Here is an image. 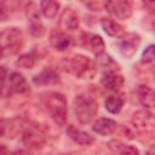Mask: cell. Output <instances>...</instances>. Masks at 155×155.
I'll list each match as a JSON object with an SVG mask.
<instances>
[{"label":"cell","instance_id":"obj_1","mask_svg":"<svg viewBox=\"0 0 155 155\" xmlns=\"http://www.w3.org/2000/svg\"><path fill=\"white\" fill-rule=\"evenodd\" d=\"M42 102L51 119L58 126H63L67 121V110H68L65 96L53 91L46 92L42 94Z\"/></svg>","mask_w":155,"mask_h":155},{"label":"cell","instance_id":"obj_2","mask_svg":"<svg viewBox=\"0 0 155 155\" xmlns=\"http://www.w3.org/2000/svg\"><path fill=\"white\" fill-rule=\"evenodd\" d=\"M24 44L21 29L11 27L0 31V59L17 54Z\"/></svg>","mask_w":155,"mask_h":155},{"label":"cell","instance_id":"obj_3","mask_svg":"<svg viewBox=\"0 0 155 155\" xmlns=\"http://www.w3.org/2000/svg\"><path fill=\"white\" fill-rule=\"evenodd\" d=\"M61 67L64 71L74 74L80 79L92 78L94 74L93 63L82 54H75L70 58H65L61 62Z\"/></svg>","mask_w":155,"mask_h":155},{"label":"cell","instance_id":"obj_4","mask_svg":"<svg viewBox=\"0 0 155 155\" xmlns=\"http://www.w3.org/2000/svg\"><path fill=\"white\" fill-rule=\"evenodd\" d=\"M98 113L97 101L88 94H79L74 99V114L80 124H90Z\"/></svg>","mask_w":155,"mask_h":155},{"label":"cell","instance_id":"obj_5","mask_svg":"<svg viewBox=\"0 0 155 155\" xmlns=\"http://www.w3.org/2000/svg\"><path fill=\"white\" fill-rule=\"evenodd\" d=\"M29 91H30V87H29V84H28L27 79L24 78V75L18 71H12V73L7 74L6 81L0 92V97L6 98L12 94H22V93H27Z\"/></svg>","mask_w":155,"mask_h":155},{"label":"cell","instance_id":"obj_6","mask_svg":"<svg viewBox=\"0 0 155 155\" xmlns=\"http://www.w3.org/2000/svg\"><path fill=\"white\" fill-rule=\"evenodd\" d=\"M131 125L133 126L134 131L139 136H149L153 138L154 134V117L153 114L147 110H140L133 114L131 119Z\"/></svg>","mask_w":155,"mask_h":155},{"label":"cell","instance_id":"obj_7","mask_svg":"<svg viewBox=\"0 0 155 155\" xmlns=\"http://www.w3.org/2000/svg\"><path fill=\"white\" fill-rule=\"evenodd\" d=\"M22 140L23 144L29 149H40L46 143V136L38 125L29 124L23 127Z\"/></svg>","mask_w":155,"mask_h":155},{"label":"cell","instance_id":"obj_8","mask_svg":"<svg viewBox=\"0 0 155 155\" xmlns=\"http://www.w3.org/2000/svg\"><path fill=\"white\" fill-rule=\"evenodd\" d=\"M139 45H140V36L137 33H126L122 36H120V40L117 42L120 53L127 59L132 58L136 54Z\"/></svg>","mask_w":155,"mask_h":155},{"label":"cell","instance_id":"obj_9","mask_svg":"<svg viewBox=\"0 0 155 155\" xmlns=\"http://www.w3.org/2000/svg\"><path fill=\"white\" fill-rule=\"evenodd\" d=\"M107 12L119 19H127L132 15V4L126 0H113L104 4Z\"/></svg>","mask_w":155,"mask_h":155},{"label":"cell","instance_id":"obj_10","mask_svg":"<svg viewBox=\"0 0 155 155\" xmlns=\"http://www.w3.org/2000/svg\"><path fill=\"white\" fill-rule=\"evenodd\" d=\"M50 45L56 50V51H67L74 45V40L70 35H68L64 31L59 30H53L50 34Z\"/></svg>","mask_w":155,"mask_h":155},{"label":"cell","instance_id":"obj_11","mask_svg":"<svg viewBox=\"0 0 155 155\" xmlns=\"http://www.w3.org/2000/svg\"><path fill=\"white\" fill-rule=\"evenodd\" d=\"M101 84L103 85L104 88L113 92H117L124 85V78L116 70L104 71L101 78Z\"/></svg>","mask_w":155,"mask_h":155},{"label":"cell","instance_id":"obj_12","mask_svg":"<svg viewBox=\"0 0 155 155\" xmlns=\"http://www.w3.org/2000/svg\"><path fill=\"white\" fill-rule=\"evenodd\" d=\"M81 40H82V45L86 48H88L92 53H94L96 56H98V54L104 52L105 45H104L103 39L99 35L91 34V33H84Z\"/></svg>","mask_w":155,"mask_h":155},{"label":"cell","instance_id":"obj_13","mask_svg":"<svg viewBox=\"0 0 155 155\" xmlns=\"http://www.w3.org/2000/svg\"><path fill=\"white\" fill-rule=\"evenodd\" d=\"M59 74L53 68H45L39 74L33 76V82L35 85L42 86V85H54L59 82Z\"/></svg>","mask_w":155,"mask_h":155},{"label":"cell","instance_id":"obj_14","mask_svg":"<svg viewBox=\"0 0 155 155\" xmlns=\"http://www.w3.org/2000/svg\"><path fill=\"white\" fill-rule=\"evenodd\" d=\"M67 134H68V137L73 142H75L76 144L84 145V147L91 145L94 142L93 136H91L90 133H87V132H85V131H82L80 128H76L73 125H68V127H67Z\"/></svg>","mask_w":155,"mask_h":155},{"label":"cell","instance_id":"obj_15","mask_svg":"<svg viewBox=\"0 0 155 155\" xmlns=\"http://www.w3.org/2000/svg\"><path fill=\"white\" fill-rule=\"evenodd\" d=\"M59 24L67 30H75L79 28V15L75 10L67 7L63 10L59 19Z\"/></svg>","mask_w":155,"mask_h":155},{"label":"cell","instance_id":"obj_16","mask_svg":"<svg viewBox=\"0 0 155 155\" xmlns=\"http://www.w3.org/2000/svg\"><path fill=\"white\" fill-rule=\"evenodd\" d=\"M116 127H117L116 121H114L109 117H101L93 124L92 130H93V132H96L99 136H108V134L113 133L116 130Z\"/></svg>","mask_w":155,"mask_h":155},{"label":"cell","instance_id":"obj_17","mask_svg":"<svg viewBox=\"0 0 155 155\" xmlns=\"http://www.w3.org/2000/svg\"><path fill=\"white\" fill-rule=\"evenodd\" d=\"M137 97H138L139 103L144 108H153L155 104L154 90L147 85H139L137 87Z\"/></svg>","mask_w":155,"mask_h":155},{"label":"cell","instance_id":"obj_18","mask_svg":"<svg viewBox=\"0 0 155 155\" xmlns=\"http://www.w3.org/2000/svg\"><path fill=\"white\" fill-rule=\"evenodd\" d=\"M101 25H102L103 30L111 38H120L124 35V28L121 27V24L111 18H107V17L102 18Z\"/></svg>","mask_w":155,"mask_h":155},{"label":"cell","instance_id":"obj_19","mask_svg":"<svg viewBox=\"0 0 155 155\" xmlns=\"http://www.w3.org/2000/svg\"><path fill=\"white\" fill-rule=\"evenodd\" d=\"M124 103H125V99L121 94H111L107 97L104 102V107L110 114H119L124 107Z\"/></svg>","mask_w":155,"mask_h":155},{"label":"cell","instance_id":"obj_20","mask_svg":"<svg viewBox=\"0 0 155 155\" xmlns=\"http://www.w3.org/2000/svg\"><path fill=\"white\" fill-rule=\"evenodd\" d=\"M109 148L119 155H139V150L136 147L121 143L119 140H111L109 143Z\"/></svg>","mask_w":155,"mask_h":155},{"label":"cell","instance_id":"obj_21","mask_svg":"<svg viewBox=\"0 0 155 155\" xmlns=\"http://www.w3.org/2000/svg\"><path fill=\"white\" fill-rule=\"evenodd\" d=\"M40 7V12H42V15L47 18H54L59 11V2L57 1H52V0H44L39 4Z\"/></svg>","mask_w":155,"mask_h":155},{"label":"cell","instance_id":"obj_22","mask_svg":"<svg viewBox=\"0 0 155 155\" xmlns=\"http://www.w3.org/2000/svg\"><path fill=\"white\" fill-rule=\"evenodd\" d=\"M96 64H97V67L103 68L104 71H111V70H115V67L117 68V64H116V63L113 61V58H111L108 53H105V52H103V53L96 56Z\"/></svg>","mask_w":155,"mask_h":155},{"label":"cell","instance_id":"obj_23","mask_svg":"<svg viewBox=\"0 0 155 155\" xmlns=\"http://www.w3.org/2000/svg\"><path fill=\"white\" fill-rule=\"evenodd\" d=\"M35 61H36V57L34 52H28L18 57V59L16 61V65L23 69H31L35 64Z\"/></svg>","mask_w":155,"mask_h":155},{"label":"cell","instance_id":"obj_24","mask_svg":"<svg viewBox=\"0 0 155 155\" xmlns=\"http://www.w3.org/2000/svg\"><path fill=\"white\" fill-rule=\"evenodd\" d=\"M25 15L28 18V22H39L40 19V7L35 2H28L25 6Z\"/></svg>","mask_w":155,"mask_h":155},{"label":"cell","instance_id":"obj_25","mask_svg":"<svg viewBox=\"0 0 155 155\" xmlns=\"http://www.w3.org/2000/svg\"><path fill=\"white\" fill-rule=\"evenodd\" d=\"M28 31L31 36H35V38H41L45 33H46V29L44 27V24L41 23V21L39 22H31L29 23L28 25Z\"/></svg>","mask_w":155,"mask_h":155},{"label":"cell","instance_id":"obj_26","mask_svg":"<svg viewBox=\"0 0 155 155\" xmlns=\"http://www.w3.org/2000/svg\"><path fill=\"white\" fill-rule=\"evenodd\" d=\"M153 61H154V45L150 44V45H149L148 47H145V50L143 51L140 62L148 64V63H151Z\"/></svg>","mask_w":155,"mask_h":155},{"label":"cell","instance_id":"obj_27","mask_svg":"<svg viewBox=\"0 0 155 155\" xmlns=\"http://www.w3.org/2000/svg\"><path fill=\"white\" fill-rule=\"evenodd\" d=\"M7 74H8V71H7L6 67L0 65V92H1V90H2V87H4V84H5V81H6Z\"/></svg>","mask_w":155,"mask_h":155},{"label":"cell","instance_id":"obj_28","mask_svg":"<svg viewBox=\"0 0 155 155\" xmlns=\"http://www.w3.org/2000/svg\"><path fill=\"white\" fill-rule=\"evenodd\" d=\"M7 17H8V11L6 10L5 5L0 2V21H6Z\"/></svg>","mask_w":155,"mask_h":155},{"label":"cell","instance_id":"obj_29","mask_svg":"<svg viewBox=\"0 0 155 155\" xmlns=\"http://www.w3.org/2000/svg\"><path fill=\"white\" fill-rule=\"evenodd\" d=\"M6 130H7V122L4 119H0V137L5 134Z\"/></svg>","mask_w":155,"mask_h":155},{"label":"cell","instance_id":"obj_30","mask_svg":"<svg viewBox=\"0 0 155 155\" xmlns=\"http://www.w3.org/2000/svg\"><path fill=\"white\" fill-rule=\"evenodd\" d=\"M0 155H13V153H11L5 144H0Z\"/></svg>","mask_w":155,"mask_h":155},{"label":"cell","instance_id":"obj_31","mask_svg":"<svg viewBox=\"0 0 155 155\" xmlns=\"http://www.w3.org/2000/svg\"><path fill=\"white\" fill-rule=\"evenodd\" d=\"M13 155H31V154L27 150H17V151L13 153Z\"/></svg>","mask_w":155,"mask_h":155}]
</instances>
